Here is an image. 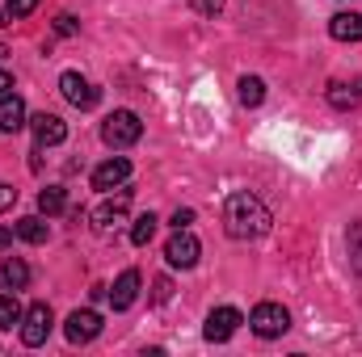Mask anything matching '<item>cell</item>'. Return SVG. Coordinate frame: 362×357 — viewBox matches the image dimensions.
I'll return each mask as SVG.
<instances>
[{"label": "cell", "instance_id": "obj_9", "mask_svg": "<svg viewBox=\"0 0 362 357\" xmlns=\"http://www.w3.org/2000/svg\"><path fill=\"white\" fill-rule=\"evenodd\" d=\"M59 89H64V97H68L76 109H93V105L101 101V89H93L81 72H64V76H59Z\"/></svg>", "mask_w": 362, "mask_h": 357}, {"label": "cell", "instance_id": "obj_17", "mask_svg": "<svg viewBox=\"0 0 362 357\" xmlns=\"http://www.w3.org/2000/svg\"><path fill=\"white\" fill-rule=\"evenodd\" d=\"M21 303H17V290H4L0 294V332H13V328H21Z\"/></svg>", "mask_w": 362, "mask_h": 357}, {"label": "cell", "instance_id": "obj_11", "mask_svg": "<svg viewBox=\"0 0 362 357\" xmlns=\"http://www.w3.org/2000/svg\"><path fill=\"white\" fill-rule=\"evenodd\" d=\"M30 131H34L38 147H55V143L68 139V126H64V118H55V114H34V118H30Z\"/></svg>", "mask_w": 362, "mask_h": 357}, {"label": "cell", "instance_id": "obj_29", "mask_svg": "<svg viewBox=\"0 0 362 357\" xmlns=\"http://www.w3.org/2000/svg\"><path fill=\"white\" fill-rule=\"evenodd\" d=\"M13 89V76H8V72H4V68H0V97H4V92Z\"/></svg>", "mask_w": 362, "mask_h": 357}, {"label": "cell", "instance_id": "obj_25", "mask_svg": "<svg viewBox=\"0 0 362 357\" xmlns=\"http://www.w3.org/2000/svg\"><path fill=\"white\" fill-rule=\"evenodd\" d=\"M13 202H17V189H13V185H0V214L13 210Z\"/></svg>", "mask_w": 362, "mask_h": 357}, {"label": "cell", "instance_id": "obj_21", "mask_svg": "<svg viewBox=\"0 0 362 357\" xmlns=\"http://www.w3.org/2000/svg\"><path fill=\"white\" fill-rule=\"evenodd\" d=\"M156 223H160V219H156L152 210H148V214H139V219L131 223V244H135V248L152 244V236H156Z\"/></svg>", "mask_w": 362, "mask_h": 357}, {"label": "cell", "instance_id": "obj_6", "mask_svg": "<svg viewBox=\"0 0 362 357\" xmlns=\"http://www.w3.org/2000/svg\"><path fill=\"white\" fill-rule=\"evenodd\" d=\"M245 324V315L236 311V307H215L211 315H206V328H202V337L211 341V345H223V341H232L236 337V328Z\"/></svg>", "mask_w": 362, "mask_h": 357}, {"label": "cell", "instance_id": "obj_30", "mask_svg": "<svg viewBox=\"0 0 362 357\" xmlns=\"http://www.w3.org/2000/svg\"><path fill=\"white\" fill-rule=\"evenodd\" d=\"M13 244V227H0V248H8Z\"/></svg>", "mask_w": 362, "mask_h": 357}, {"label": "cell", "instance_id": "obj_23", "mask_svg": "<svg viewBox=\"0 0 362 357\" xmlns=\"http://www.w3.org/2000/svg\"><path fill=\"white\" fill-rule=\"evenodd\" d=\"M76 30H81V21H76L72 13H59V17H55V34H59V38H72Z\"/></svg>", "mask_w": 362, "mask_h": 357}, {"label": "cell", "instance_id": "obj_1", "mask_svg": "<svg viewBox=\"0 0 362 357\" xmlns=\"http://www.w3.org/2000/svg\"><path fill=\"white\" fill-rule=\"evenodd\" d=\"M270 223H274L270 206L249 189H240V193H232L223 202V231L232 240H262L270 231Z\"/></svg>", "mask_w": 362, "mask_h": 357}, {"label": "cell", "instance_id": "obj_20", "mask_svg": "<svg viewBox=\"0 0 362 357\" xmlns=\"http://www.w3.org/2000/svg\"><path fill=\"white\" fill-rule=\"evenodd\" d=\"M38 210H42L47 219H51V214H64V210H68V193H64L59 185H47V189L38 193Z\"/></svg>", "mask_w": 362, "mask_h": 357}, {"label": "cell", "instance_id": "obj_12", "mask_svg": "<svg viewBox=\"0 0 362 357\" xmlns=\"http://www.w3.org/2000/svg\"><path fill=\"white\" fill-rule=\"evenodd\" d=\"M135 298H139V273L127 269V273H118V282H114V290H110V307H114V311H127Z\"/></svg>", "mask_w": 362, "mask_h": 357}, {"label": "cell", "instance_id": "obj_8", "mask_svg": "<svg viewBox=\"0 0 362 357\" xmlns=\"http://www.w3.org/2000/svg\"><path fill=\"white\" fill-rule=\"evenodd\" d=\"M64 332H68V341H72V345H89V341L101 337V315H97L93 307L72 311V315H68V324H64Z\"/></svg>", "mask_w": 362, "mask_h": 357}, {"label": "cell", "instance_id": "obj_13", "mask_svg": "<svg viewBox=\"0 0 362 357\" xmlns=\"http://www.w3.org/2000/svg\"><path fill=\"white\" fill-rule=\"evenodd\" d=\"M21 126H25V101L17 92H4L0 97V131L4 135H17Z\"/></svg>", "mask_w": 362, "mask_h": 357}, {"label": "cell", "instance_id": "obj_28", "mask_svg": "<svg viewBox=\"0 0 362 357\" xmlns=\"http://www.w3.org/2000/svg\"><path fill=\"white\" fill-rule=\"evenodd\" d=\"M169 290H173V286L160 277V282H156V303H169Z\"/></svg>", "mask_w": 362, "mask_h": 357}, {"label": "cell", "instance_id": "obj_4", "mask_svg": "<svg viewBox=\"0 0 362 357\" xmlns=\"http://www.w3.org/2000/svg\"><path fill=\"white\" fill-rule=\"evenodd\" d=\"M51 324H55V315H51V307L47 303H34L25 315H21V345H30V349H38L47 337H51Z\"/></svg>", "mask_w": 362, "mask_h": 357}, {"label": "cell", "instance_id": "obj_10", "mask_svg": "<svg viewBox=\"0 0 362 357\" xmlns=\"http://www.w3.org/2000/svg\"><path fill=\"white\" fill-rule=\"evenodd\" d=\"M127 206H131V193H127V189H122L118 198H105V202H101V206L93 210V227H97L101 236H110V231H114V227L122 223V214H127Z\"/></svg>", "mask_w": 362, "mask_h": 357}, {"label": "cell", "instance_id": "obj_3", "mask_svg": "<svg viewBox=\"0 0 362 357\" xmlns=\"http://www.w3.org/2000/svg\"><path fill=\"white\" fill-rule=\"evenodd\" d=\"M249 328H253L262 341H274V337H282V332L291 328V311H286L282 303H257L253 315H249Z\"/></svg>", "mask_w": 362, "mask_h": 357}, {"label": "cell", "instance_id": "obj_32", "mask_svg": "<svg viewBox=\"0 0 362 357\" xmlns=\"http://www.w3.org/2000/svg\"><path fill=\"white\" fill-rule=\"evenodd\" d=\"M0 55H4V47H0Z\"/></svg>", "mask_w": 362, "mask_h": 357}, {"label": "cell", "instance_id": "obj_26", "mask_svg": "<svg viewBox=\"0 0 362 357\" xmlns=\"http://www.w3.org/2000/svg\"><path fill=\"white\" fill-rule=\"evenodd\" d=\"M198 4V13H206V17H215L219 8H223V0H194Z\"/></svg>", "mask_w": 362, "mask_h": 357}, {"label": "cell", "instance_id": "obj_18", "mask_svg": "<svg viewBox=\"0 0 362 357\" xmlns=\"http://www.w3.org/2000/svg\"><path fill=\"white\" fill-rule=\"evenodd\" d=\"M25 244H47V236H51V227L38 219V214H25V219H17V227H13Z\"/></svg>", "mask_w": 362, "mask_h": 357}, {"label": "cell", "instance_id": "obj_15", "mask_svg": "<svg viewBox=\"0 0 362 357\" xmlns=\"http://www.w3.org/2000/svg\"><path fill=\"white\" fill-rule=\"evenodd\" d=\"M325 97H329V105H333V109H341V114H346V109H354V105L362 101V80H354V85H346V80H333Z\"/></svg>", "mask_w": 362, "mask_h": 357}, {"label": "cell", "instance_id": "obj_31", "mask_svg": "<svg viewBox=\"0 0 362 357\" xmlns=\"http://www.w3.org/2000/svg\"><path fill=\"white\" fill-rule=\"evenodd\" d=\"M0 25H8V8H0Z\"/></svg>", "mask_w": 362, "mask_h": 357}, {"label": "cell", "instance_id": "obj_27", "mask_svg": "<svg viewBox=\"0 0 362 357\" xmlns=\"http://www.w3.org/2000/svg\"><path fill=\"white\" fill-rule=\"evenodd\" d=\"M194 223V210H173V227H189Z\"/></svg>", "mask_w": 362, "mask_h": 357}, {"label": "cell", "instance_id": "obj_16", "mask_svg": "<svg viewBox=\"0 0 362 357\" xmlns=\"http://www.w3.org/2000/svg\"><path fill=\"white\" fill-rule=\"evenodd\" d=\"M25 282H30V265L21 257L0 261V290H25Z\"/></svg>", "mask_w": 362, "mask_h": 357}, {"label": "cell", "instance_id": "obj_2", "mask_svg": "<svg viewBox=\"0 0 362 357\" xmlns=\"http://www.w3.org/2000/svg\"><path fill=\"white\" fill-rule=\"evenodd\" d=\"M139 135H144V122H139V114H131V109H114V114L101 122V139H105L110 147H131V143H139Z\"/></svg>", "mask_w": 362, "mask_h": 357}, {"label": "cell", "instance_id": "obj_22", "mask_svg": "<svg viewBox=\"0 0 362 357\" xmlns=\"http://www.w3.org/2000/svg\"><path fill=\"white\" fill-rule=\"evenodd\" d=\"M346 253H350V269L362 277V223H350V236H346Z\"/></svg>", "mask_w": 362, "mask_h": 357}, {"label": "cell", "instance_id": "obj_5", "mask_svg": "<svg viewBox=\"0 0 362 357\" xmlns=\"http://www.w3.org/2000/svg\"><path fill=\"white\" fill-rule=\"evenodd\" d=\"M198 257H202V244H198L185 227H177V231L169 236V244H165V261H169L173 269H194Z\"/></svg>", "mask_w": 362, "mask_h": 357}, {"label": "cell", "instance_id": "obj_24", "mask_svg": "<svg viewBox=\"0 0 362 357\" xmlns=\"http://www.w3.org/2000/svg\"><path fill=\"white\" fill-rule=\"evenodd\" d=\"M38 8V0H8V17H30Z\"/></svg>", "mask_w": 362, "mask_h": 357}, {"label": "cell", "instance_id": "obj_19", "mask_svg": "<svg viewBox=\"0 0 362 357\" xmlns=\"http://www.w3.org/2000/svg\"><path fill=\"white\" fill-rule=\"evenodd\" d=\"M236 97H240V105H262L266 101V80L262 76H240V85H236Z\"/></svg>", "mask_w": 362, "mask_h": 357}, {"label": "cell", "instance_id": "obj_7", "mask_svg": "<svg viewBox=\"0 0 362 357\" xmlns=\"http://www.w3.org/2000/svg\"><path fill=\"white\" fill-rule=\"evenodd\" d=\"M127 177H131V160H127V156H110L105 164H97V169H93V189H101V193L122 189Z\"/></svg>", "mask_w": 362, "mask_h": 357}, {"label": "cell", "instance_id": "obj_14", "mask_svg": "<svg viewBox=\"0 0 362 357\" xmlns=\"http://www.w3.org/2000/svg\"><path fill=\"white\" fill-rule=\"evenodd\" d=\"M329 34L337 42H362V17L358 13H333L329 17Z\"/></svg>", "mask_w": 362, "mask_h": 357}]
</instances>
